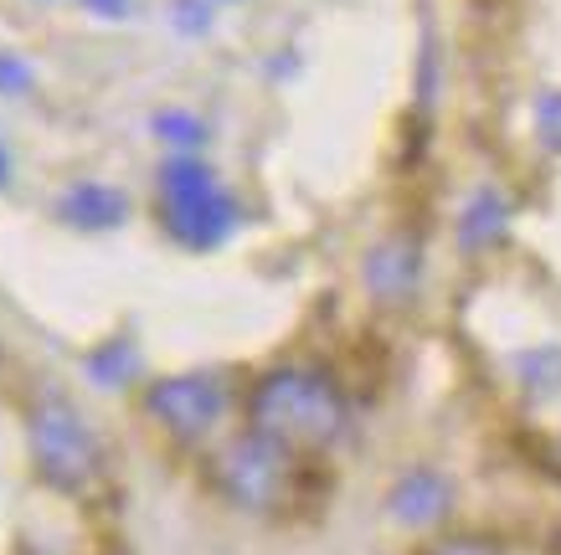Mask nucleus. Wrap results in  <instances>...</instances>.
<instances>
[{"label": "nucleus", "mask_w": 561, "mask_h": 555, "mask_svg": "<svg viewBox=\"0 0 561 555\" xmlns=\"http://www.w3.org/2000/svg\"><path fill=\"white\" fill-rule=\"evenodd\" d=\"M211 484L227 505L248 514H278V509H294L305 494V458L248 427L242 438L221 442L211 453Z\"/></svg>", "instance_id": "nucleus-3"}, {"label": "nucleus", "mask_w": 561, "mask_h": 555, "mask_svg": "<svg viewBox=\"0 0 561 555\" xmlns=\"http://www.w3.org/2000/svg\"><path fill=\"white\" fill-rule=\"evenodd\" d=\"M345 386L320 366H278L248 391V427L299 458L330 453L345 438Z\"/></svg>", "instance_id": "nucleus-1"}, {"label": "nucleus", "mask_w": 561, "mask_h": 555, "mask_svg": "<svg viewBox=\"0 0 561 555\" xmlns=\"http://www.w3.org/2000/svg\"><path fill=\"white\" fill-rule=\"evenodd\" d=\"M5 375H11V360H5V345H0V391H5Z\"/></svg>", "instance_id": "nucleus-11"}, {"label": "nucleus", "mask_w": 561, "mask_h": 555, "mask_svg": "<svg viewBox=\"0 0 561 555\" xmlns=\"http://www.w3.org/2000/svg\"><path fill=\"white\" fill-rule=\"evenodd\" d=\"M32 78H26V68L21 62H0V88H26Z\"/></svg>", "instance_id": "nucleus-10"}, {"label": "nucleus", "mask_w": 561, "mask_h": 555, "mask_svg": "<svg viewBox=\"0 0 561 555\" xmlns=\"http://www.w3.org/2000/svg\"><path fill=\"white\" fill-rule=\"evenodd\" d=\"M26 453H32V469L36 478L51 488V494H62V499H83L93 488L103 484V469H108V458H103V442L99 432L88 427V417L68 396H36L26 406Z\"/></svg>", "instance_id": "nucleus-2"}, {"label": "nucleus", "mask_w": 561, "mask_h": 555, "mask_svg": "<svg viewBox=\"0 0 561 555\" xmlns=\"http://www.w3.org/2000/svg\"><path fill=\"white\" fill-rule=\"evenodd\" d=\"M5 170H11V165H5V150H0V185H5Z\"/></svg>", "instance_id": "nucleus-12"}, {"label": "nucleus", "mask_w": 561, "mask_h": 555, "mask_svg": "<svg viewBox=\"0 0 561 555\" xmlns=\"http://www.w3.org/2000/svg\"><path fill=\"white\" fill-rule=\"evenodd\" d=\"M165 196H171V232H181L191 247H211L227 232V201H221L217 181L191 160L165 165Z\"/></svg>", "instance_id": "nucleus-5"}, {"label": "nucleus", "mask_w": 561, "mask_h": 555, "mask_svg": "<svg viewBox=\"0 0 561 555\" xmlns=\"http://www.w3.org/2000/svg\"><path fill=\"white\" fill-rule=\"evenodd\" d=\"M454 509V488L433 469H412L402 484L391 488V520L402 524H433Z\"/></svg>", "instance_id": "nucleus-6"}, {"label": "nucleus", "mask_w": 561, "mask_h": 555, "mask_svg": "<svg viewBox=\"0 0 561 555\" xmlns=\"http://www.w3.org/2000/svg\"><path fill=\"white\" fill-rule=\"evenodd\" d=\"M227 412V386L211 375H165L145 391V417L175 442H202Z\"/></svg>", "instance_id": "nucleus-4"}, {"label": "nucleus", "mask_w": 561, "mask_h": 555, "mask_svg": "<svg viewBox=\"0 0 561 555\" xmlns=\"http://www.w3.org/2000/svg\"><path fill=\"white\" fill-rule=\"evenodd\" d=\"M62 211H68V221H78V227H119L124 196L108 190V185H78L68 201H62Z\"/></svg>", "instance_id": "nucleus-7"}, {"label": "nucleus", "mask_w": 561, "mask_h": 555, "mask_svg": "<svg viewBox=\"0 0 561 555\" xmlns=\"http://www.w3.org/2000/svg\"><path fill=\"white\" fill-rule=\"evenodd\" d=\"M135 366H139V355H135V345H129V339H108L103 350L88 355V375H93L99 386H108V391H119L124 381L135 375Z\"/></svg>", "instance_id": "nucleus-8"}, {"label": "nucleus", "mask_w": 561, "mask_h": 555, "mask_svg": "<svg viewBox=\"0 0 561 555\" xmlns=\"http://www.w3.org/2000/svg\"><path fill=\"white\" fill-rule=\"evenodd\" d=\"M427 555H500L490 545V540H479V535H463V540H443V545H433Z\"/></svg>", "instance_id": "nucleus-9"}]
</instances>
